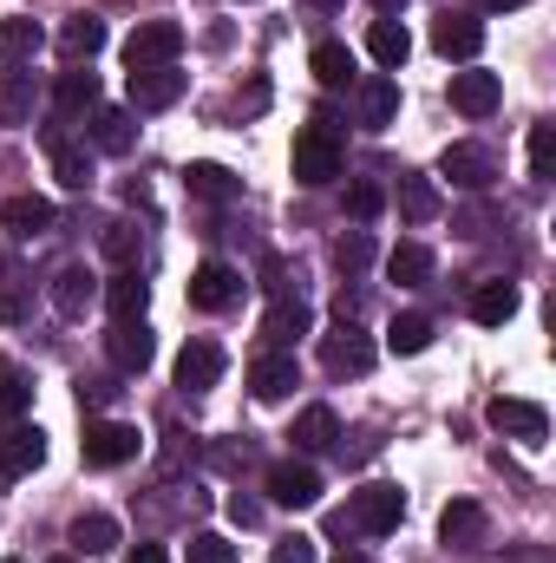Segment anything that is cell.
Listing matches in <instances>:
<instances>
[{"mask_svg": "<svg viewBox=\"0 0 556 563\" xmlns=\"http://www.w3.org/2000/svg\"><path fill=\"white\" fill-rule=\"evenodd\" d=\"M400 518H407V492H400V485H367V492H354V511H341V518H334V531L387 538Z\"/></svg>", "mask_w": 556, "mask_h": 563, "instance_id": "1", "label": "cell"}, {"mask_svg": "<svg viewBox=\"0 0 556 563\" xmlns=\"http://www.w3.org/2000/svg\"><path fill=\"white\" fill-rule=\"evenodd\" d=\"M144 452V432L125 420H86V439H79V459L92 472H112V465H132Z\"/></svg>", "mask_w": 556, "mask_h": 563, "instance_id": "2", "label": "cell"}, {"mask_svg": "<svg viewBox=\"0 0 556 563\" xmlns=\"http://www.w3.org/2000/svg\"><path fill=\"white\" fill-rule=\"evenodd\" d=\"M288 170H294V184H308V190L334 184V177H341V139H334L327 125H308V132L294 139V157H288Z\"/></svg>", "mask_w": 556, "mask_h": 563, "instance_id": "3", "label": "cell"}, {"mask_svg": "<svg viewBox=\"0 0 556 563\" xmlns=\"http://www.w3.org/2000/svg\"><path fill=\"white\" fill-rule=\"evenodd\" d=\"M177 53H184V26H177V20H144V26H132V40H125V66H132V73L170 66Z\"/></svg>", "mask_w": 556, "mask_h": 563, "instance_id": "4", "label": "cell"}, {"mask_svg": "<svg viewBox=\"0 0 556 563\" xmlns=\"http://www.w3.org/2000/svg\"><path fill=\"white\" fill-rule=\"evenodd\" d=\"M269 498H276L281 511L321 505V472H314L308 459H281V465H269Z\"/></svg>", "mask_w": 556, "mask_h": 563, "instance_id": "5", "label": "cell"}, {"mask_svg": "<svg viewBox=\"0 0 556 563\" xmlns=\"http://www.w3.org/2000/svg\"><path fill=\"white\" fill-rule=\"evenodd\" d=\"M485 420L498 426L504 439H524V445H544V432H551V413H544L537 400H511V394H498V400L485 407Z\"/></svg>", "mask_w": 556, "mask_h": 563, "instance_id": "6", "label": "cell"}, {"mask_svg": "<svg viewBox=\"0 0 556 563\" xmlns=\"http://www.w3.org/2000/svg\"><path fill=\"white\" fill-rule=\"evenodd\" d=\"M321 367H327V374H367V367H374V341H367L354 321H341L334 334H321Z\"/></svg>", "mask_w": 556, "mask_h": 563, "instance_id": "7", "label": "cell"}, {"mask_svg": "<svg viewBox=\"0 0 556 563\" xmlns=\"http://www.w3.org/2000/svg\"><path fill=\"white\" fill-rule=\"evenodd\" d=\"M40 459H46V432H40V426H7V432H0V485L40 472Z\"/></svg>", "mask_w": 556, "mask_h": 563, "instance_id": "8", "label": "cell"}, {"mask_svg": "<svg viewBox=\"0 0 556 563\" xmlns=\"http://www.w3.org/2000/svg\"><path fill=\"white\" fill-rule=\"evenodd\" d=\"M236 301H243V276H236L230 263H203V269L190 276V308L223 314V308H236Z\"/></svg>", "mask_w": 556, "mask_h": 563, "instance_id": "9", "label": "cell"}, {"mask_svg": "<svg viewBox=\"0 0 556 563\" xmlns=\"http://www.w3.org/2000/svg\"><path fill=\"white\" fill-rule=\"evenodd\" d=\"M40 144H46L53 177H59L66 190H92V151H86V144H73L59 125H46V132H40Z\"/></svg>", "mask_w": 556, "mask_h": 563, "instance_id": "10", "label": "cell"}, {"mask_svg": "<svg viewBox=\"0 0 556 563\" xmlns=\"http://www.w3.org/2000/svg\"><path fill=\"white\" fill-rule=\"evenodd\" d=\"M105 354H112V367H119V374H144V367L157 361V341H151V328H144V321H112Z\"/></svg>", "mask_w": 556, "mask_h": 563, "instance_id": "11", "label": "cell"}, {"mask_svg": "<svg viewBox=\"0 0 556 563\" xmlns=\"http://www.w3.org/2000/svg\"><path fill=\"white\" fill-rule=\"evenodd\" d=\"M498 99H504L498 73H452V112H465V119H491Z\"/></svg>", "mask_w": 556, "mask_h": 563, "instance_id": "12", "label": "cell"}, {"mask_svg": "<svg viewBox=\"0 0 556 563\" xmlns=\"http://www.w3.org/2000/svg\"><path fill=\"white\" fill-rule=\"evenodd\" d=\"M223 380V347L216 341H190L184 354H177V387L184 394H210Z\"/></svg>", "mask_w": 556, "mask_h": 563, "instance_id": "13", "label": "cell"}, {"mask_svg": "<svg viewBox=\"0 0 556 563\" xmlns=\"http://www.w3.org/2000/svg\"><path fill=\"white\" fill-rule=\"evenodd\" d=\"M184 73L177 66H144V73H132V106L138 112H164V106H177L184 99Z\"/></svg>", "mask_w": 556, "mask_h": 563, "instance_id": "14", "label": "cell"}, {"mask_svg": "<svg viewBox=\"0 0 556 563\" xmlns=\"http://www.w3.org/2000/svg\"><path fill=\"white\" fill-rule=\"evenodd\" d=\"M105 40H112V33H105L99 13H73V20L59 26V53H66L73 66H92V59L105 53Z\"/></svg>", "mask_w": 556, "mask_h": 563, "instance_id": "15", "label": "cell"}, {"mask_svg": "<svg viewBox=\"0 0 556 563\" xmlns=\"http://www.w3.org/2000/svg\"><path fill=\"white\" fill-rule=\"evenodd\" d=\"M92 301H99V276H92L86 263H66V269L53 276V308H59L66 321H79Z\"/></svg>", "mask_w": 556, "mask_h": 563, "instance_id": "16", "label": "cell"}, {"mask_svg": "<svg viewBox=\"0 0 556 563\" xmlns=\"http://www.w3.org/2000/svg\"><path fill=\"white\" fill-rule=\"evenodd\" d=\"M294 387H301L294 354H263V361L249 367V394H256V400H269V407H276V400H288Z\"/></svg>", "mask_w": 556, "mask_h": 563, "instance_id": "17", "label": "cell"}, {"mask_svg": "<svg viewBox=\"0 0 556 563\" xmlns=\"http://www.w3.org/2000/svg\"><path fill=\"white\" fill-rule=\"evenodd\" d=\"M438 170H445L458 190H491V177H498V164H491L478 144H452V151L438 157Z\"/></svg>", "mask_w": 556, "mask_h": 563, "instance_id": "18", "label": "cell"}, {"mask_svg": "<svg viewBox=\"0 0 556 563\" xmlns=\"http://www.w3.org/2000/svg\"><path fill=\"white\" fill-rule=\"evenodd\" d=\"M432 46H438L445 59H478V53H485V26L465 20V13H445V20L432 26Z\"/></svg>", "mask_w": 556, "mask_h": 563, "instance_id": "19", "label": "cell"}, {"mask_svg": "<svg viewBox=\"0 0 556 563\" xmlns=\"http://www.w3.org/2000/svg\"><path fill=\"white\" fill-rule=\"evenodd\" d=\"M53 223H59V210L46 197H7L0 203V230H13V236H46Z\"/></svg>", "mask_w": 556, "mask_h": 563, "instance_id": "20", "label": "cell"}, {"mask_svg": "<svg viewBox=\"0 0 556 563\" xmlns=\"http://www.w3.org/2000/svg\"><path fill=\"white\" fill-rule=\"evenodd\" d=\"M66 544H73L79 558H105V551L119 544V518H112V511H79L73 531H66Z\"/></svg>", "mask_w": 556, "mask_h": 563, "instance_id": "21", "label": "cell"}, {"mask_svg": "<svg viewBox=\"0 0 556 563\" xmlns=\"http://www.w3.org/2000/svg\"><path fill=\"white\" fill-rule=\"evenodd\" d=\"M105 295V308H112V321H144V301H151V282L138 269H119V276L99 288Z\"/></svg>", "mask_w": 556, "mask_h": 563, "instance_id": "22", "label": "cell"}, {"mask_svg": "<svg viewBox=\"0 0 556 563\" xmlns=\"http://www.w3.org/2000/svg\"><path fill=\"white\" fill-rule=\"evenodd\" d=\"M53 106H59V119H79V112H99V73H86V66H73V73H59V86H53Z\"/></svg>", "mask_w": 556, "mask_h": 563, "instance_id": "23", "label": "cell"}, {"mask_svg": "<svg viewBox=\"0 0 556 563\" xmlns=\"http://www.w3.org/2000/svg\"><path fill=\"white\" fill-rule=\"evenodd\" d=\"M184 184H190V197H203V203L243 197V177H236L230 164H184Z\"/></svg>", "mask_w": 556, "mask_h": 563, "instance_id": "24", "label": "cell"}, {"mask_svg": "<svg viewBox=\"0 0 556 563\" xmlns=\"http://www.w3.org/2000/svg\"><path fill=\"white\" fill-rule=\"evenodd\" d=\"M438 538L458 544V551H478V538H485V511H478L471 498H452V505L438 511Z\"/></svg>", "mask_w": 556, "mask_h": 563, "instance_id": "25", "label": "cell"}, {"mask_svg": "<svg viewBox=\"0 0 556 563\" xmlns=\"http://www.w3.org/2000/svg\"><path fill=\"white\" fill-rule=\"evenodd\" d=\"M308 328H314V308H308L301 295H276L269 314H263V334H269V341H301Z\"/></svg>", "mask_w": 556, "mask_h": 563, "instance_id": "26", "label": "cell"}, {"mask_svg": "<svg viewBox=\"0 0 556 563\" xmlns=\"http://www.w3.org/2000/svg\"><path fill=\"white\" fill-rule=\"evenodd\" d=\"M367 53H374L387 73H400V66H407V53H413V33H407L400 20H374V26H367Z\"/></svg>", "mask_w": 556, "mask_h": 563, "instance_id": "27", "label": "cell"}, {"mask_svg": "<svg viewBox=\"0 0 556 563\" xmlns=\"http://www.w3.org/2000/svg\"><path fill=\"white\" fill-rule=\"evenodd\" d=\"M393 112H400V86H393L387 73H380V79H367V86H360V125H367V132H387V125H393Z\"/></svg>", "mask_w": 556, "mask_h": 563, "instance_id": "28", "label": "cell"}, {"mask_svg": "<svg viewBox=\"0 0 556 563\" xmlns=\"http://www.w3.org/2000/svg\"><path fill=\"white\" fill-rule=\"evenodd\" d=\"M511 314H518V288H511V282H478V288H471V321L504 328Z\"/></svg>", "mask_w": 556, "mask_h": 563, "instance_id": "29", "label": "cell"}, {"mask_svg": "<svg viewBox=\"0 0 556 563\" xmlns=\"http://www.w3.org/2000/svg\"><path fill=\"white\" fill-rule=\"evenodd\" d=\"M40 46H46V33H40V20H26V13H7L0 20V59H40Z\"/></svg>", "mask_w": 556, "mask_h": 563, "instance_id": "30", "label": "cell"}, {"mask_svg": "<svg viewBox=\"0 0 556 563\" xmlns=\"http://www.w3.org/2000/svg\"><path fill=\"white\" fill-rule=\"evenodd\" d=\"M288 439H294V452H327V445L341 439V420H334L327 407H308V413H294Z\"/></svg>", "mask_w": 556, "mask_h": 563, "instance_id": "31", "label": "cell"}, {"mask_svg": "<svg viewBox=\"0 0 556 563\" xmlns=\"http://www.w3.org/2000/svg\"><path fill=\"white\" fill-rule=\"evenodd\" d=\"M132 139H138V132H132V112H125V106H99V112H92V144H99V151L125 157Z\"/></svg>", "mask_w": 556, "mask_h": 563, "instance_id": "32", "label": "cell"}, {"mask_svg": "<svg viewBox=\"0 0 556 563\" xmlns=\"http://www.w3.org/2000/svg\"><path fill=\"white\" fill-rule=\"evenodd\" d=\"M0 125H33V73H0Z\"/></svg>", "mask_w": 556, "mask_h": 563, "instance_id": "33", "label": "cell"}, {"mask_svg": "<svg viewBox=\"0 0 556 563\" xmlns=\"http://www.w3.org/2000/svg\"><path fill=\"white\" fill-rule=\"evenodd\" d=\"M387 282H400V288H425V282H432V250L400 243V250L387 256Z\"/></svg>", "mask_w": 556, "mask_h": 563, "instance_id": "34", "label": "cell"}, {"mask_svg": "<svg viewBox=\"0 0 556 563\" xmlns=\"http://www.w3.org/2000/svg\"><path fill=\"white\" fill-rule=\"evenodd\" d=\"M308 66H314V79H321V86H354V53H347L341 40H321Z\"/></svg>", "mask_w": 556, "mask_h": 563, "instance_id": "35", "label": "cell"}, {"mask_svg": "<svg viewBox=\"0 0 556 563\" xmlns=\"http://www.w3.org/2000/svg\"><path fill=\"white\" fill-rule=\"evenodd\" d=\"M387 347H393V354H425V347H432V321H425V314H393V321H387Z\"/></svg>", "mask_w": 556, "mask_h": 563, "instance_id": "36", "label": "cell"}, {"mask_svg": "<svg viewBox=\"0 0 556 563\" xmlns=\"http://www.w3.org/2000/svg\"><path fill=\"white\" fill-rule=\"evenodd\" d=\"M26 407H33V380H26V367L0 361V420H20Z\"/></svg>", "mask_w": 556, "mask_h": 563, "instance_id": "37", "label": "cell"}, {"mask_svg": "<svg viewBox=\"0 0 556 563\" xmlns=\"http://www.w3.org/2000/svg\"><path fill=\"white\" fill-rule=\"evenodd\" d=\"M400 217H407V223H432V217H438L432 177H400Z\"/></svg>", "mask_w": 556, "mask_h": 563, "instance_id": "38", "label": "cell"}, {"mask_svg": "<svg viewBox=\"0 0 556 563\" xmlns=\"http://www.w3.org/2000/svg\"><path fill=\"white\" fill-rule=\"evenodd\" d=\"M105 256L119 269H138V223H105Z\"/></svg>", "mask_w": 556, "mask_h": 563, "instance_id": "39", "label": "cell"}, {"mask_svg": "<svg viewBox=\"0 0 556 563\" xmlns=\"http://www.w3.org/2000/svg\"><path fill=\"white\" fill-rule=\"evenodd\" d=\"M334 263H341L347 276H360V269L374 263V236H367V230H347V236L334 243Z\"/></svg>", "mask_w": 556, "mask_h": 563, "instance_id": "40", "label": "cell"}, {"mask_svg": "<svg viewBox=\"0 0 556 563\" xmlns=\"http://www.w3.org/2000/svg\"><path fill=\"white\" fill-rule=\"evenodd\" d=\"M380 210H387V190H380V184H354V190H347V217H354V223H374Z\"/></svg>", "mask_w": 556, "mask_h": 563, "instance_id": "41", "label": "cell"}, {"mask_svg": "<svg viewBox=\"0 0 556 563\" xmlns=\"http://www.w3.org/2000/svg\"><path fill=\"white\" fill-rule=\"evenodd\" d=\"M190 563H236V544L223 531H197L190 538Z\"/></svg>", "mask_w": 556, "mask_h": 563, "instance_id": "42", "label": "cell"}, {"mask_svg": "<svg viewBox=\"0 0 556 563\" xmlns=\"http://www.w3.org/2000/svg\"><path fill=\"white\" fill-rule=\"evenodd\" d=\"M551 157H556V125H537L531 132V177L551 184Z\"/></svg>", "mask_w": 556, "mask_h": 563, "instance_id": "43", "label": "cell"}, {"mask_svg": "<svg viewBox=\"0 0 556 563\" xmlns=\"http://www.w3.org/2000/svg\"><path fill=\"white\" fill-rule=\"evenodd\" d=\"M269 563H314V538H301V531H288V538H276V551H269Z\"/></svg>", "mask_w": 556, "mask_h": 563, "instance_id": "44", "label": "cell"}, {"mask_svg": "<svg viewBox=\"0 0 556 563\" xmlns=\"http://www.w3.org/2000/svg\"><path fill=\"white\" fill-rule=\"evenodd\" d=\"M112 394H119L112 380H79V407H105Z\"/></svg>", "mask_w": 556, "mask_h": 563, "instance_id": "45", "label": "cell"}, {"mask_svg": "<svg viewBox=\"0 0 556 563\" xmlns=\"http://www.w3.org/2000/svg\"><path fill=\"white\" fill-rule=\"evenodd\" d=\"M125 563H170V551H164V544H132Z\"/></svg>", "mask_w": 556, "mask_h": 563, "instance_id": "46", "label": "cell"}, {"mask_svg": "<svg viewBox=\"0 0 556 563\" xmlns=\"http://www.w3.org/2000/svg\"><path fill=\"white\" fill-rule=\"evenodd\" d=\"M230 518H236V525H243V531H249V525H256V518H263V511H256V505H249V498H230Z\"/></svg>", "mask_w": 556, "mask_h": 563, "instance_id": "47", "label": "cell"}, {"mask_svg": "<svg viewBox=\"0 0 556 563\" xmlns=\"http://www.w3.org/2000/svg\"><path fill=\"white\" fill-rule=\"evenodd\" d=\"M0 321H26V301L20 295H0Z\"/></svg>", "mask_w": 556, "mask_h": 563, "instance_id": "48", "label": "cell"}, {"mask_svg": "<svg viewBox=\"0 0 556 563\" xmlns=\"http://www.w3.org/2000/svg\"><path fill=\"white\" fill-rule=\"evenodd\" d=\"M485 7H491V13H511V7H524V0H485Z\"/></svg>", "mask_w": 556, "mask_h": 563, "instance_id": "49", "label": "cell"}, {"mask_svg": "<svg viewBox=\"0 0 556 563\" xmlns=\"http://www.w3.org/2000/svg\"><path fill=\"white\" fill-rule=\"evenodd\" d=\"M334 563H374V558H360V551H341V558H334Z\"/></svg>", "mask_w": 556, "mask_h": 563, "instance_id": "50", "label": "cell"}, {"mask_svg": "<svg viewBox=\"0 0 556 563\" xmlns=\"http://www.w3.org/2000/svg\"><path fill=\"white\" fill-rule=\"evenodd\" d=\"M308 7H321V13H334V7H347V0H308Z\"/></svg>", "mask_w": 556, "mask_h": 563, "instance_id": "51", "label": "cell"}, {"mask_svg": "<svg viewBox=\"0 0 556 563\" xmlns=\"http://www.w3.org/2000/svg\"><path fill=\"white\" fill-rule=\"evenodd\" d=\"M380 7H387V20H393V7H400V0H380Z\"/></svg>", "mask_w": 556, "mask_h": 563, "instance_id": "52", "label": "cell"}, {"mask_svg": "<svg viewBox=\"0 0 556 563\" xmlns=\"http://www.w3.org/2000/svg\"><path fill=\"white\" fill-rule=\"evenodd\" d=\"M0 269H7V250H0Z\"/></svg>", "mask_w": 556, "mask_h": 563, "instance_id": "53", "label": "cell"}, {"mask_svg": "<svg viewBox=\"0 0 556 563\" xmlns=\"http://www.w3.org/2000/svg\"><path fill=\"white\" fill-rule=\"evenodd\" d=\"M7 563H20V558H7Z\"/></svg>", "mask_w": 556, "mask_h": 563, "instance_id": "54", "label": "cell"}]
</instances>
